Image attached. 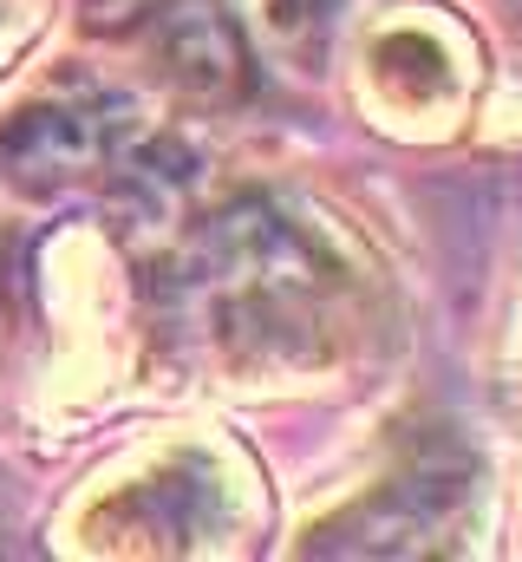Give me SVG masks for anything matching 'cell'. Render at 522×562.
<instances>
[{
	"mask_svg": "<svg viewBox=\"0 0 522 562\" xmlns=\"http://www.w3.org/2000/svg\"><path fill=\"white\" fill-rule=\"evenodd\" d=\"M150 46H157V59L170 66V79H183V86H196V92H229V86H242V33L229 26V13L223 7H209V0H177V7H163L157 20H150Z\"/></svg>",
	"mask_w": 522,
	"mask_h": 562,
	"instance_id": "2",
	"label": "cell"
},
{
	"mask_svg": "<svg viewBox=\"0 0 522 562\" xmlns=\"http://www.w3.org/2000/svg\"><path fill=\"white\" fill-rule=\"evenodd\" d=\"M125 144H130V105L92 99V105H39V112H20L13 132L0 138V157L26 183H66V177H86V170L118 164Z\"/></svg>",
	"mask_w": 522,
	"mask_h": 562,
	"instance_id": "1",
	"label": "cell"
}]
</instances>
